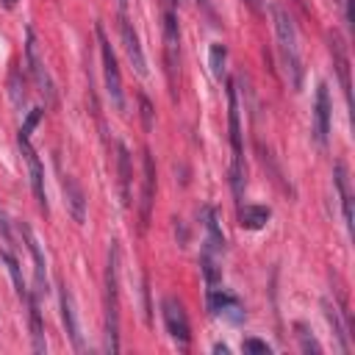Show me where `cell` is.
Here are the masks:
<instances>
[{
	"mask_svg": "<svg viewBox=\"0 0 355 355\" xmlns=\"http://www.w3.org/2000/svg\"><path fill=\"white\" fill-rule=\"evenodd\" d=\"M272 19H275V36H277V47H280V58L288 75V83L294 92L302 89V61H300V44H297V28L288 17V11L280 3L269 6Z\"/></svg>",
	"mask_w": 355,
	"mask_h": 355,
	"instance_id": "cell-1",
	"label": "cell"
},
{
	"mask_svg": "<svg viewBox=\"0 0 355 355\" xmlns=\"http://www.w3.org/2000/svg\"><path fill=\"white\" fill-rule=\"evenodd\" d=\"M105 347L119 352V250L111 244L105 266Z\"/></svg>",
	"mask_w": 355,
	"mask_h": 355,
	"instance_id": "cell-2",
	"label": "cell"
},
{
	"mask_svg": "<svg viewBox=\"0 0 355 355\" xmlns=\"http://www.w3.org/2000/svg\"><path fill=\"white\" fill-rule=\"evenodd\" d=\"M227 128H230V147H233V164H230V183L236 202H241L244 194V153H241V125H239V97L236 83H227Z\"/></svg>",
	"mask_w": 355,
	"mask_h": 355,
	"instance_id": "cell-3",
	"label": "cell"
},
{
	"mask_svg": "<svg viewBox=\"0 0 355 355\" xmlns=\"http://www.w3.org/2000/svg\"><path fill=\"white\" fill-rule=\"evenodd\" d=\"M94 33H97V42H100V58H103V78H105V94L111 100V105L116 111H125V94H122V75H119V67H116V55L111 50V42L103 31V25L97 22L94 25Z\"/></svg>",
	"mask_w": 355,
	"mask_h": 355,
	"instance_id": "cell-4",
	"label": "cell"
},
{
	"mask_svg": "<svg viewBox=\"0 0 355 355\" xmlns=\"http://www.w3.org/2000/svg\"><path fill=\"white\" fill-rule=\"evenodd\" d=\"M25 58H28V67H31V75H33L39 92L53 103L55 86H53V78H50V72H47V67H44V58H42V53H39V42H36L33 28L25 31Z\"/></svg>",
	"mask_w": 355,
	"mask_h": 355,
	"instance_id": "cell-5",
	"label": "cell"
},
{
	"mask_svg": "<svg viewBox=\"0 0 355 355\" xmlns=\"http://www.w3.org/2000/svg\"><path fill=\"white\" fill-rule=\"evenodd\" d=\"M161 311H164V324H166V333L180 344V347H189L191 341V327H189V319H186V311L178 300L166 297L161 302Z\"/></svg>",
	"mask_w": 355,
	"mask_h": 355,
	"instance_id": "cell-6",
	"label": "cell"
},
{
	"mask_svg": "<svg viewBox=\"0 0 355 355\" xmlns=\"http://www.w3.org/2000/svg\"><path fill=\"white\" fill-rule=\"evenodd\" d=\"M17 144H19L22 155H25V164H28V175H31V186H33L36 202H39V208L47 214V194H44V169H42V161H39L36 150L31 147V139L17 136Z\"/></svg>",
	"mask_w": 355,
	"mask_h": 355,
	"instance_id": "cell-7",
	"label": "cell"
},
{
	"mask_svg": "<svg viewBox=\"0 0 355 355\" xmlns=\"http://www.w3.org/2000/svg\"><path fill=\"white\" fill-rule=\"evenodd\" d=\"M330 92H327V83H319L316 86V100H313V136L316 141L324 147L327 144V136H330Z\"/></svg>",
	"mask_w": 355,
	"mask_h": 355,
	"instance_id": "cell-8",
	"label": "cell"
},
{
	"mask_svg": "<svg viewBox=\"0 0 355 355\" xmlns=\"http://www.w3.org/2000/svg\"><path fill=\"white\" fill-rule=\"evenodd\" d=\"M119 31H122V44H125V53L136 69V75H147V61H144V53H141V44H139V36L128 19V14H119Z\"/></svg>",
	"mask_w": 355,
	"mask_h": 355,
	"instance_id": "cell-9",
	"label": "cell"
},
{
	"mask_svg": "<svg viewBox=\"0 0 355 355\" xmlns=\"http://www.w3.org/2000/svg\"><path fill=\"white\" fill-rule=\"evenodd\" d=\"M19 233H22V239H25V247H28L31 258H33V277H36V291H39V294H44V291H47V263H44V255H42V247H39V241H36L33 230H31L25 222H19Z\"/></svg>",
	"mask_w": 355,
	"mask_h": 355,
	"instance_id": "cell-10",
	"label": "cell"
},
{
	"mask_svg": "<svg viewBox=\"0 0 355 355\" xmlns=\"http://www.w3.org/2000/svg\"><path fill=\"white\" fill-rule=\"evenodd\" d=\"M330 55H333V67L338 72V80H341V89H344V97L347 103H352V83H349V58H347V47L341 42V36L333 31L330 33Z\"/></svg>",
	"mask_w": 355,
	"mask_h": 355,
	"instance_id": "cell-11",
	"label": "cell"
},
{
	"mask_svg": "<svg viewBox=\"0 0 355 355\" xmlns=\"http://www.w3.org/2000/svg\"><path fill=\"white\" fill-rule=\"evenodd\" d=\"M164 50H166L169 75H175L178 58H180V31H178V19H175V11H166V14H164Z\"/></svg>",
	"mask_w": 355,
	"mask_h": 355,
	"instance_id": "cell-12",
	"label": "cell"
},
{
	"mask_svg": "<svg viewBox=\"0 0 355 355\" xmlns=\"http://www.w3.org/2000/svg\"><path fill=\"white\" fill-rule=\"evenodd\" d=\"M61 189H64V197H67L64 202H67L72 219L75 222H83L86 219V194H83V189L69 175H61Z\"/></svg>",
	"mask_w": 355,
	"mask_h": 355,
	"instance_id": "cell-13",
	"label": "cell"
},
{
	"mask_svg": "<svg viewBox=\"0 0 355 355\" xmlns=\"http://www.w3.org/2000/svg\"><path fill=\"white\" fill-rule=\"evenodd\" d=\"M61 319H64V327H67V336H69L72 347L78 352H83V338H80V327H78V316H75V302H72V294L67 291V286H61Z\"/></svg>",
	"mask_w": 355,
	"mask_h": 355,
	"instance_id": "cell-14",
	"label": "cell"
},
{
	"mask_svg": "<svg viewBox=\"0 0 355 355\" xmlns=\"http://www.w3.org/2000/svg\"><path fill=\"white\" fill-rule=\"evenodd\" d=\"M208 311L211 313H225L230 319H241V305L233 294H227L225 288H208Z\"/></svg>",
	"mask_w": 355,
	"mask_h": 355,
	"instance_id": "cell-15",
	"label": "cell"
},
{
	"mask_svg": "<svg viewBox=\"0 0 355 355\" xmlns=\"http://www.w3.org/2000/svg\"><path fill=\"white\" fill-rule=\"evenodd\" d=\"M153 191H155V164L153 155L144 150V191H141V225L150 222V208H153Z\"/></svg>",
	"mask_w": 355,
	"mask_h": 355,
	"instance_id": "cell-16",
	"label": "cell"
},
{
	"mask_svg": "<svg viewBox=\"0 0 355 355\" xmlns=\"http://www.w3.org/2000/svg\"><path fill=\"white\" fill-rule=\"evenodd\" d=\"M202 225H205V244L208 250L205 252H222L225 250V236H222V227H219V219H216V211L214 208H202Z\"/></svg>",
	"mask_w": 355,
	"mask_h": 355,
	"instance_id": "cell-17",
	"label": "cell"
},
{
	"mask_svg": "<svg viewBox=\"0 0 355 355\" xmlns=\"http://www.w3.org/2000/svg\"><path fill=\"white\" fill-rule=\"evenodd\" d=\"M116 166H119V194H122V205H130V183H133V169H130V153L125 144L116 147Z\"/></svg>",
	"mask_w": 355,
	"mask_h": 355,
	"instance_id": "cell-18",
	"label": "cell"
},
{
	"mask_svg": "<svg viewBox=\"0 0 355 355\" xmlns=\"http://www.w3.org/2000/svg\"><path fill=\"white\" fill-rule=\"evenodd\" d=\"M336 189L341 197V208H344V225L352 233V194H349V178H347V166L336 164Z\"/></svg>",
	"mask_w": 355,
	"mask_h": 355,
	"instance_id": "cell-19",
	"label": "cell"
},
{
	"mask_svg": "<svg viewBox=\"0 0 355 355\" xmlns=\"http://www.w3.org/2000/svg\"><path fill=\"white\" fill-rule=\"evenodd\" d=\"M272 211L266 205H239V225L244 230H261L269 222Z\"/></svg>",
	"mask_w": 355,
	"mask_h": 355,
	"instance_id": "cell-20",
	"label": "cell"
},
{
	"mask_svg": "<svg viewBox=\"0 0 355 355\" xmlns=\"http://www.w3.org/2000/svg\"><path fill=\"white\" fill-rule=\"evenodd\" d=\"M28 311H31V338H33V352H44L47 341H44V327H42V316H39V305L36 300L28 294Z\"/></svg>",
	"mask_w": 355,
	"mask_h": 355,
	"instance_id": "cell-21",
	"label": "cell"
},
{
	"mask_svg": "<svg viewBox=\"0 0 355 355\" xmlns=\"http://www.w3.org/2000/svg\"><path fill=\"white\" fill-rule=\"evenodd\" d=\"M322 308H324V316H327V322H330V327H333V333H336V338H338V344H341V349H344V352H349V341H347V327L341 324V316H338V311H336V305H330V302H324Z\"/></svg>",
	"mask_w": 355,
	"mask_h": 355,
	"instance_id": "cell-22",
	"label": "cell"
},
{
	"mask_svg": "<svg viewBox=\"0 0 355 355\" xmlns=\"http://www.w3.org/2000/svg\"><path fill=\"white\" fill-rule=\"evenodd\" d=\"M8 97H11V103L17 105V108H22L25 105V80H22V75H19V69L17 67H11V72H8Z\"/></svg>",
	"mask_w": 355,
	"mask_h": 355,
	"instance_id": "cell-23",
	"label": "cell"
},
{
	"mask_svg": "<svg viewBox=\"0 0 355 355\" xmlns=\"http://www.w3.org/2000/svg\"><path fill=\"white\" fill-rule=\"evenodd\" d=\"M225 58H227L225 44L222 42H214L211 44V53H208V64H211V75L216 80H222V75H225Z\"/></svg>",
	"mask_w": 355,
	"mask_h": 355,
	"instance_id": "cell-24",
	"label": "cell"
},
{
	"mask_svg": "<svg viewBox=\"0 0 355 355\" xmlns=\"http://www.w3.org/2000/svg\"><path fill=\"white\" fill-rule=\"evenodd\" d=\"M0 261L8 266V275H11V280H14L17 294H19L22 300H28V288H25V283H22V275H19V263H17V258H14L11 252H0Z\"/></svg>",
	"mask_w": 355,
	"mask_h": 355,
	"instance_id": "cell-25",
	"label": "cell"
},
{
	"mask_svg": "<svg viewBox=\"0 0 355 355\" xmlns=\"http://www.w3.org/2000/svg\"><path fill=\"white\" fill-rule=\"evenodd\" d=\"M297 338H300L302 352H313V355H319V352H322L319 341H316V338L308 333V327H305V324H300V322H297Z\"/></svg>",
	"mask_w": 355,
	"mask_h": 355,
	"instance_id": "cell-26",
	"label": "cell"
},
{
	"mask_svg": "<svg viewBox=\"0 0 355 355\" xmlns=\"http://www.w3.org/2000/svg\"><path fill=\"white\" fill-rule=\"evenodd\" d=\"M200 266H202V275H205V283L214 288L216 283H219V269H216V263H214V258H211V252H205L202 258H200Z\"/></svg>",
	"mask_w": 355,
	"mask_h": 355,
	"instance_id": "cell-27",
	"label": "cell"
},
{
	"mask_svg": "<svg viewBox=\"0 0 355 355\" xmlns=\"http://www.w3.org/2000/svg\"><path fill=\"white\" fill-rule=\"evenodd\" d=\"M42 114H44V108H33V111H28V116H25V122H22V128H19V133H17V136H25V139H31V130L39 125Z\"/></svg>",
	"mask_w": 355,
	"mask_h": 355,
	"instance_id": "cell-28",
	"label": "cell"
},
{
	"mask_svg": "<svg viewBox=\"0 0 355 355\" xmlns=\"http://www.w3.org/2000/svg\"><path fill=\"white\" fill-rule=\"evenodd\" d=\"M244 352H261V355H269L272 347L266 341H258V338H247L244 341Z\"/></svg>",
	"mask_w": 355,
	"mask_h": 355,
	"instance_id": "cell-29",
	"label": "cell"
},
{
	"mask_svg": "<svg viewBox=\"0 0 355 355\" xmlns=\"http://www.w3.org/2000/svg\"><path fill=\"white\" fill-rule=\"evenodd\" d=\"M139 103H141V119H144V128H153V105H150V100H147V97H139Z\"/></svg>",
	"mask_w": 355,
	"mask_h": 355,
	"instance_id": "cell-30",
	"label": "cell"
},
{
	"mask_svg": "<svg viewBox=\"0 0 355 355\" xmlns=\"http://www.w3.org/2000/svg\"><path fill=\"white\" fill-rule=\"evenodd\" d=\"M0 236L11 244V230H8V219H6V211L3 208H0Z\"/></svg>",
	"mask_w": 355,
	"mask_h": 355,
	"instance_id": "cell-31",
	"label": "cell"
},
{
	"mask_svg": "<svg viewBox=\"0 0 355 355\" xmlns=\"http://www.w3.org/2000/svg\"><path fill=\"white\" fill-rule=\"evenodd\" d=\"M344 19H347V25H349V28L355 25V14H352V0H344Z\"/></svg>",
	"mask_w": 355,
	"mask_h": 355,
	"instance_id": "cell-32",
	"label": "cell"
},
{
	"mask_svg": "<svg viewBox=\"0 0 355 355\" xmlns=\"http://www.w3.org/2000/svg\"><path fill=\"white\" fill-rule=\"evenodd\" d=\"M244 3H247V8H250L252 14H263V8H266L263 0H244Z\"/></svg>",
	"mask_w": 355,
	"mask_h": 355,
	"instance_id": "cell-33",
	"label": "cell"
},
{
	"mask_svg": "<svg viewBox=\"0 0 355 355\" xmlns=\"http://www.w3.org/2000/svg\"><path fill=\"white\" fill-rule=\"evenodd\" d=\"M214 352H222V355H227V352H230V349H227V347H225V344H214Z\"/></svg>",
	"mask_w": 355,
	"mask_h": 355,
	"instance_id": "cell-34",
	"label": "cell"
},
{
	"mask_svg": "<svg viewBox=\"0 0 355 355\" xmlns=\"http://www.w3.org/2000/svg\"><path fill=\"white\" fill-rule=\"evenodd\" d=\"M119 14H128V0H119Z\"/></svg>",
	"mask_w": 355,
	"mask_h": 355,
	"instance_id": "cell-35",
	"label": "cell"
},
{
	"mask_svg": "<svg viewBox=\"0 0 355 355\" xmlns=\"http://www.w3.org/2000/svg\"><path fill=\"white\" fill-rule=\"evenodd\" d=\"M197 3H200V6L205 8V11H211V6H208V0H197Z\"/></svg>",
	"mask_w": 355,
	"mask_h": 355,
	"instance_id": "cell-36",
	"label": "cell"
},
{
	"mask_svg": "<svg viewBox=\"0 0 355 355\" xmlns=\"http://www.w3.org/2000/svg\"><path fill=\"white\" fill-rule=\"evenodd\" d=\"M3 3H6V8H14V3H17V0H3Z\"/></svg>",
	"mask_w": 355,
	"mask_h": 355,
	"instance_id": "cell-37",
	"label": "cell"
},
{
	"mask_svg": "<svg viewBox=\"0 0 355 355\" xmlns=\"http://www.w3.org/2000/svg\"><path fill=\"white\" fill-rule=\"evenodd\" d=\"M169 3H172V6H180V3H183V0H169Z\"/></svg>",
	"mask_w": 355,
	"mask_h": 355,
	"instance_id": "cell-38",
	"label": "cell"
},
{
	"mask_svg": "<svg viewBox=\"0 0 355 355\" xmlns=\"http://www.w3.org/2000/svg\"><path fill=\"white\" fill-rule=\"evenodd\" d=\"M297 3H300V6H305V0H297Z\"/></svg>",
	"mask_w": 355,
	"mask_h": 355,
	"instance_id": "cell-39",
	"label": "cell"
}]
</instances>
